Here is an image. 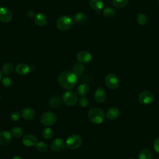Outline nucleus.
<instances>
[{"label": "nucleus", "mask_w": 159, "mask_h": 159, "mask_svg": "<svg viewBox=\"0 0 159 159\" xmlns=\"http://www.w3.org/2000/svg\"><path fill=\"white\" fill-rule=\"evenodd\" d=\"M53 135V132L52 129L46 127L42 131V136L45 139H50Z\"/></svg>", "instance_id": "nucleus-28"}, {"label": "nucleus", "mask_w": 159, "mask_h": 159, "mask_svg": "<svg viewBox=\"0 0 159 159\" xmlns=\"http://www.w3.org/2000/svg\"><path fill=\"white\" fill-rule=\"evenodd\" d=\"M152 154L148 149L142 150L139 154V159H152Z\"/></svg>", "instance_id": "nucleus-22"}, {"label": "nucleus", "mask_w": 159, "mask_h": 159, "mask_svg": "<svg viewBox=\"0 0 159 159\" xmlns=\"http://www.w3.org/2000/svg\"><path fill=\"white\" fill-rule=\"evenodd\" d=\"M12 140V134L7 130L0 132V144L6 145Z\"/></svg>", "instance_id": "nucleus-13"}, {"label": "nucleus", "mask_w": 159, "mask_h": 159, "mask_svg": "<svg viewBox=\"0 0 159 159\" xmlns=\"http://www.w3.org/2000/svg\"><path fill=\"white\" fill-rule=\"evenodd\" d=\"M128 159H134V158H128Z\"/></svg>", "instance_id": "nucleus-39"}, {"label": "nucleus", "mask_w": 159, "mask_h": 159, "mask_svg": "<svg viewBox=\"0 0 159 159\" xmlns=\"http://www.w3.org/2000/svg\"><path fill=\"white\" fill-rule=\"evenodd\" d=\"M57 120L56 115L50 111L44 112L40 118L41 123L45 126H50L55 124Z\"/></svg>", "instance_id": "nucleus-5"}, {"label": "nucleus", "mask_w": 159, "mask_h": 159, "mask_svg": "<svg viewBox=\"0 0 159 159\" xmlns=\"http://www.w3.org/2000/svg\"><path fill=\"white\" fill-rule=\"evenodd\" d=\"M2 84L5 87H11L12 85V80L9 77H4L1 80Z\"/></svg>", "instance_id": "nucleus-31"}, {"label": "nucleus", "mask_w": 159, "mask_h": 159, "mask_svg": "<svg viewBox=\"0 0 159 159\" xmlns=\"http://www.w3.org/2000/svg\"><path fill=\"white\" fill-rule=\"evenodd\" d=\"M64 147V141L63 139L58 138L53 140L50 144L51 149L54 152H58L61 150Z\"/></svg>", "instance_id": "nucleus-16"}, {"label": "nucleus", "mask_w": 159, "mask_h": 159, "mask_svg": "<svg viewBox=\"0 0 159 159\" xmlns=\"http://www.w3.org/2000/svg\"><path fill=\"white\" fill-rule=\"evenodd\" d=\"M129 0H112L113 5L117 8L124 7L128 3Z\"/></svg>", "instance_id": "nucleus-29"}, {"label": "nucleus", "mask_w": 159, "mask_h": 159, "mask_svg": "<svg viewBox=\"0 0 159 159\" xmlns=\"http://www.w3.org/2000/svg\"><path fill=\"white\" fill-rule=\"evenodd\" d=\"M82 143V139L78 135H72L68 137L66 144L69 148L76 149L79 148Z\"/></svg>", "instance_id": "nucleus-4"}, {"label": "nucleus", "mask_w": 159, "mask_h": 159, "mask_svg": "<svg viewBox=\"0 0 159 159\" xmlns=\"http://www.w3.org/2000/svg\"><path fill=\"white\" fill-rule=\"evenodd\" d=\"M62 99L64 103H65L66 105L73 106L78 101V97L75 92L68 91L63 93L62 96Z\"/></svg>", "instance_id": "nucleus-6"}, {"label": "nucleus", "mask_w": 159, "mask_h": 159, "mask_svg": "<svg viewBox=\"0 0 159 159\" xmlns=\"http://www.w3.org/2000/svg\"><path fill=\"white\" fill-rule=\"evenodd\" d=\"M103 15L106 17H112L116 14L115 10L112 7H106L102 11Z\"/></svg>", "instance_id": "nucleus-26"}, {"label": "nucleus", "mask_w": 159, "mask_h": 159, "mask_svg": "<svg viewBox=\"0 0 159 159\" xmlns=\"http://www.w3.org/2000/svg\"><path fill=\"white\" fill-rule=\"evenodd\" d=\"M119 115L120 111L119 109L116 107H110L106 112V117L109 120H115L119 117Z\"/></svg>", "instance_id": "nucleus-15"}, {"label": "nucleus", "mask_w": 159, "mask_h": 159, "mask_svg": "<svg viewBox=\"0 0 159 159\" xmlns=\"http://www.w3.org/2000/svg\"><path fill=\"white\" fill-rule=\"evenodd\" d=\"M84 67L83 65L80 63H75L73 67V71L76 75H81V73H83V72L84 71Z\"/></svg>", "instance_id": "nucleus-24"}, {"label": "nucleus", "mask_w": 159, "mask_h": 159, "mask_svg": "<svg viewBox=\"0 0 159 159\" xmlns=\"http://www.w3.org/2000/svg\"><path fill=\"white\" fill-rule=\"evenodd\" d=\"M88 117L94 124H101L104 120V113L103 111L98 107L91 108L88 112Z\"/></svg>", "instance_id": "nucleus-2"}, {"label": "nucleus", "mask_w": 159, "mask_h": 159, "mask_svg": "<svg viewBox=\"0 0 159 159\" xmlns=\"http://www.w3.org/2000/svg\"><path fill=\"white\" fill-rule=\"evenodd\" d=\"M22 117L25 120H32L35 116L34 110L30 107H25L21 112Z\"/></svg>", "instance_id": "nucleus-14"}, {"label": "nucleus", "mask_w": 159, "mask_h": 159, "mask_svg": "<svg viewBox=\"0 0 159 159\" xmlns=\"http://www.w3.org/2000/svg\"><path fill=\"white\" fill-rule=\"evenodd\" d=\"M73 25V21L71 17L67 16H63L58 18L56 22L57 27L60 31H66L70 29Z\"/></svg>", "instance_id": "nucleus-3"}, {"label": "nucleus", "mask_w": 159, "mask_h": 159, "mask_svg": "<svg viewBox=\"0 0 159 159\" xmlns=\"http://www.w3.org/2000/svg\"><path fill=\"white\" fill-rule=\"evenodd\" d=\"M2 72L0 71V81L2 80Z\"/></svg>", "instance_id": "nucleus-38"}, {"label": "nucleus", "mask_w": 159, "mask_h": 159, "mask_svg": "<svg viewBox=\"0 0 159 159\" xmlns=\"http://www.w3.org/2000/svg\"><path fill=\"white\" fill-rule=\"evenodd\" d=\"M154 99L153 94L149 91L141 92L139 95V101L143 104H148L153 102Z\"/></svg>", "instance_id": "nucleus-7"}, {"label": "nucleus", "mask_w": 159, "mask_h": 159, "mask_svg": "<svg viewBox=\"0 0 159 159\" xmlns=\"http://www.w3.org/2000/svg\"><path fill=\"white\" fill-rule=\"evenodd\" d=\"M90 6L96 11H101L104 7V2L102 0H90Z\"/></svg>", "instance_id": "nucleus-20"}, {"label": "nucleus", "mask_w": 159, "mask_h": 159, "mask_svg": "<svg viewBox=\"0 0 159 159\" xmlns=\"http://www.w3.org/2000/svg\"><path fill=\"white\" fill-rule=\"evenodd\" d=\"M20 116H21V115H20V114L19 112L14 111V112H11V114L10 115V118H11V119L12 120L17 121V120H18L20 119Z\"/></svg>", "instance_id": "nucleus-34"}, {"label": "nucleus", "mask_w": 159, "mask_h": 159, "mask_svg": "<svg viewBox=\"0 0 159 159\" xmlns=\"http://www.w3.org/2000/svg\"><path fill=\"white\" fill-rule=\"evenodd\" d=\"M76 75L71 71H63L58 76V82L61 86L65 89H72L77 81Z\"/></svg>", "instance_id": "nucleus-1"}, {"label": "nucleus", "mask_w": 159, "mask_h": 159, "mask_svg": "<svg viewBox=\"0 0 159 159\" xmlns=\"http://www.w3.org/2000/svg\"><path fill=\"white\" fill-rule=\"evenodd\" d=\"M12 159H23L20 156L17 155V156H14Z\"/></svg>", "instance_id": "nucleus-37"}, {"label": "nucleus", "mask_w": 159, "mask_h": 159, "mask_svg": "<svg viewBox=\"0 0 159 159\" xmlns=\"http://www.w3.org/2000/svg\"><path fill=\"white\" fill-rule=\"evenodd\" d=\"M11 132L12 135L15 137H20L24 133L23 129L19 127H14L12 128Z\"/></svg>", "instance_id": "nucleus-25"}, {"label": "nucleus", "mask_w": 159, "mask_h": 159, "mask_svg": "<svg viewBox=\"0 0 159 159\" xmlns=\"http://www.w3.org/2000/svg\"><path fill=\"white\" fill-rule=\"evenodd\" d=\"M94 99L98 102H102L106 99V93L101 88H98L94 93Z\"/></svg>", "instance_id": "nucleus-17"}, {"label": "nucleus", "mask_w": 159, "mask_h": 159, "mask_svg": "<svg viewBox=\"0 0 159 159\" xmlns=\"http://www.w3.org/2000/svg\"><path fill=\"white\" fill-rule=\"evenodd\" d=\"M73 19L78 24H83L86 21L87 17L86 14L83 12H78L74 15Z\"/></svg>", "instance_id": "nucleus-21"}, {"label": "nucleus", "mask_w": 159, "mask_h": 159, "mask_svg": "<svg viewBox=\"0 0 159 159\" xmlns=\"http://www.w3.org/2000/svg\"><path fill=\"white\" fill-rule=\"evenodd\" d=\"M137 20L138 23H139L140 25H145V24L147 23V18L146 16H145L144 14L140 13V14H139L137 15Z\"/></svg>", "instance_id": "nucleus-30"}, {"label": "nucleus", "mask_w": 159, "mask_h": 159, "mask_svg": "<svg viewBox=\"0 0 159 159\" xmlns=\"http://www.w3.org/2000/svg\"><path fill=\"white\" fill-rule=\"evenodd\" d=\"M157 159H159V158H157Z\"/></svg>", "instance_id": "nucleus-41"}, {"label": "nucleus", "mask_w": 159, "mask_h": 159, "mask_svg": "<svg viewBox=\"0 0 159 159\" xmlns=\"http://www.w3.org/2000/svg\"><path fill=\"white\" fill-rule=\"evenodd\" d=\"M76 58L82 63H87L91 60L92 56L87 51H81L77 54Z\"/></svg>", "instance_id": "nucleus-11"}, {"label": "nucleus", "mask_w": 159, "mask_h": 159, "mask_svg": "<svg viewBox=\"0 0 159 159\" xmlns=\"http://www.w3.org/2000/svg\"><path fill=\"white\" fill-rule=\"evenodd\" d=\"M89 90V86L86 83H83L78 86L77 88V93L80 96H84L88 93Z\"/></svg>", "instance_id": "nucleus-19"}, {"label": "nucleus", "mask_w": 159, "mask_h": 159, "mask_svg": "<svg viewBox=\"0 0 159 159\" xmlns=\"http://www.w3.org/2000/svg\"><path fill=\"white\" fill-rule=\"evenodd\" d=\"M89 104V100L84 96H81L79 100V104L81 107H86Z\"/></svg>", "instance_id": "nucleus-33"}, {"label": "nucleus", "mask_w": 159, "mask_h": 159, "mask_svg": "<svg viewBox=\"0 0 159 159\" xmlns=\"http://www.w3.org/2000/svg\"><path fill=\"white\" fill-rule=\"evenodd\" d=\"M22 143L27 147L35 146L37 143V139L34 135L27 134L23 137Z\"/></svg>", "instance_id": "nucleus-10"}, {"label": "nucleus", "mask_w": 159, "mask_h": 159, "mask_svg": "<svg viewBox=\"0 0 159 159\" xmlns=\"http://www.w3.org/2000/svg\"><path fill=\"white\" fill-rule=\"evenodd\" d=\"M49 104L52 107L57 108L61 106V101L58 97H52L49 101Z\"/></svg>", "instance_id": "nucleus-23"}, {"label": "nucleus", "mask_w": 159, "mask_h": 159, "mask_svg": "<svg viewBox=\"0 0 159 159\" xmlns=\"http://www.w3.org/2000/svg\"><path fill=\"white\" fill-rule=\"evenodd\" d=\"M106 85L111 89H116L118 87L119 81L117 76L114 74H109L105 79Z\"/></svg>", "instance_id": "nucleus-8"}, {"label": "nucleus", "mask_w": 159, "mask_h": 159, "mask_svg": "<svg viewBox=\"0 0 159 159\" xmlns=\"http://www.w3.org/2000/svg\"><path fill=\"white\" fill-rule=\"evenodd\" d=\"M15 70L16 72L20 75H25L29 73L30 71V68L27 64L20 63L16 66Z\"/></svg>", "instance_id": "nucleus-12"}, {"label": "nucleus", "mask_w": 159, "mask_h": 159, "mask_svg": "<svg viewBox=\"0 0 159 159\" xmlns=\"http://www.w3.org/2000/svg\"><path fill=\"white\" fill-rule=\"evenodd\" d=\"M34 20L36 24L39 26H43L47 22V18L46 16L42 13H38L35 15Z\"/></svg>", "instance_id": "nucleus-18"}, {"label": "nucleus", "mask_w": 159, "mask_h": 159, "mask_svg": "<svg viewBox=\"0 0 159 159\" xmlns=\"http://www.w3.org/2000/svg\"><path fill=\"white\" fill-rule=\"evenodd\" d=\"M13 66L10 63H5L2 66V73L4 75H10L12 73Z\"/></svg>", "instance_id": "nucleus-27"}, {"label": "nucleus", "mask_w": 159, "mask_h": 159, "mask_svg": "<svg viewBox=\"0 0 159 159\" xmlns=\"http://www.w3.org/2000/svg\"><path fill=\"white\" fill-rule=\"evenodd\" d=\"M158 4H159V0H158Z\"/></svg>", "instance_id": "nucleus-40"}, {"label": "nucleus", "mask_w": 159, "mask_h": 159, "mask_svg": "<svg viewBox=\"0 0 159 159\" xmlns=\"http://www.w3.org/2000/svg\"><path fill=\"white\" fill-rule=\"evenodd\" d=\"M35 146H36V148L37 149V150L40 152H44L47 149V145L43 142H37V143L36 144Z\"/></svg>", "instance_id": "nucleus-32"}, {"label": "nucleus", "mask_w": 159, "mask_h": 159, "mask_svg": "<svg viewBox=\"0 0 159 159\" xmlns=\"http://www.w3.org/2000/svg\"><path fill=\"white\" fill-rule=\"evenodd\" d=\"M153 148L155 151L159 153V138H157L153 142Z\"/></svg>", "instance_id": "nucleus-35"}, {"label": "nucleus", "mask_w": 159, "mask_h": 159, "mask_svg": "<svg viewBox=\"0 0 159 159\" xmlns=\"http://www.w3.org/2000/svg\"><path fill=\"white\" fill-rule=\"evenodd\" d=\"M12 18L11 11L6 7H0V21L4 23L9 22Z\"/></svg>", "instance_id": "nucleus-9"}, {"label": "nucleus", "mask_w": 159, "mask_h": 159, "mask_svg": "<svg viewBox=\"0 0 159 159\" xmlns=\"http://www.w3.org/2000/svg\"><path fill=\"white\" fill-rule=\"evenodd\" d=\"M27 16L28 17H35V13H34V12L33 11H32V10H29V11H27Z\"/></svg>", "instance_id": "nucleus-36"}]
</instances>
